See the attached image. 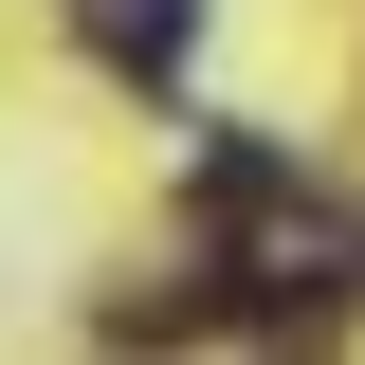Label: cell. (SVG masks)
I'll return each instance as SVG.
<instances>
[{
  "mask_svg": "<svg viewBox=\"0 0 365 365\" xmlns=\"http://www.w3.org/2000/svg\"><path fill=\"white\" fill-rule=\"evenodd\" d=\"M73 19H91V55H110L128 91H182V37H201V0H73Z\"/></svg>",
  "mask_w": 365,
  "mask_h": 365,
  "instance_id": "6da1fadb",
  "label": "cell"
}]
</instances>
